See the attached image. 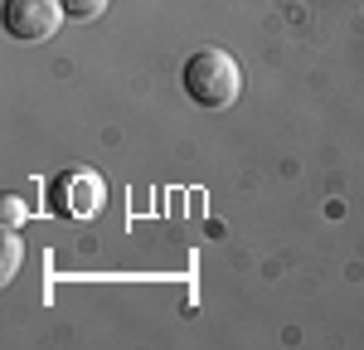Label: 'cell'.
I'll return each mask as SVG.
<instances>
[{
  "label": "cell",
  "instance_id": "obj_1",
  "mask_svg": "<svg viewBox=\"0 0 364 350\" xmlns=\"http://www.w3.org/2000/svg\"><path fill=\"white\" fill-rule=\"evenodd\" d=\"M185 92H190V102L209 107V112L233 107L238 92H243V68H238V58L224 54V49H195V54L185 58Z\"/></svg>",
  "mask_w": 364,
  "mask_h": 350
},
{
  "label": "cell",
  "instance_id": "obj_2",
  "mask_svg": "<svg viewBox=\"0 0 364 350\" xmlns=\"http://www.w3.org/2000/svg\"><path fill=\"white\" fill-rule=\"evenodd\" d=\"M102 200H107V190H102L97 171H63L54 180V195H49V204L63 219H92L102 209Z\"/></svg>",
  "mask_w": 364,
  "mask_h": 350
},
{
  "label": "cell",
  "instance_id": "obj_3",
  "mask_svg": "<svg viewBox=\"0 0 364 350\" xmlns=\"http://www.w3.org/2000/svg\"><path fill=\"white\" fill-rule=\"evenodd\" d=\"M63 15H68L63 0H5V34H15V39L34 44V39L58 34Z\"/></svg>",
  "mask_w": 364,
  "mask_h": 350
},
{
  "label": "cell",
  "instance_id": "obj_4",
  "mask_svg": "<svg viewBox=\"0 0 364 350\" xmlns=\"http://www.w3.org/2000/svg\"><path fill=\"white\" fill-rule=\"evenodd\" d=\"M0 253H5V262H0V277L10 282V277L20 272V258H25V248H20V238H15V229L5 233V248H0Z\"/></svg>",
  "mask_w": 364,
  "mask_h": 350
},
{
  "label": "cell",
  "instance_id": "obj_5",
  "mask_svg": "<svg viewBox=\"0 0 364 350\" xmlns=\"http://www.w3.org/2000/svg\"><path fill=\"white\" fill-rule=\"evenodd\" d=\"M63 10H68L73 20H97V15L107 10V0H63Z\"/></svg>",
  "mask_w": 364,
  "mask_h": 350
},
{
  "label": "cell",
  "instance_id": "obj_6",
  "mask_svg": "<svg viewBox=\"0 0 364 350\" xmlns=\"http://www.w3.org/2000/svg\"><path fill=\"white\" fill-rule=\"evenodd\" d=\"M5 224H10V229H20V224H25V200H15V195L5 200Z\"/></svg>",
  "mask_w": 364,
  "mask_h": 350
}]
</instances>
